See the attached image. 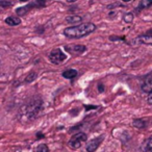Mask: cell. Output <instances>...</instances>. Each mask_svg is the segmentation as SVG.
Segmentation results:
<instances>
[{
  "label": "cell",
  "instance_id": "cell-9",
  "mask_svg": "<svg viewBox=\"0 0 152 152\" xmlns=\"http://www.w3.org/2000/svg\"><path fill=\"white\" fill-rule=\"evenodd\" d=\"M34 3H30V4L25 5V7H18V9L16 10V13H17L18 16H25L29 13V11L34 7Z\"/></svg>",
  "mask_w": 152,
  "mask_h": 152
},
{
  "label": "cell",
  "instance_id": "cell-5",
  "mask_svg": "<svg viewBox=\"0 0 152 152\" xmlns=\"http://www.w3.org/2000/svg\"><path fill=\"white\" fill-rule=\"evenodd\" d=\"M65 50L72 55H79L87 51V47L85 45H67L65 46Z\"/></svg>",
  "mask_w": 152,
  "mask_h": 152
},
{
  "label": "cell",
  "instance_id": "cell-23",
  "mask_svg": "<svg viewBox=\"0 0 152 152\" xmlns=\"http://www.w3.org/2000/svg\"><path fill=\"white\" fill-rule=\"evenodd\" d=\"M98 106H95V105H86V110H95V108H97Z\"/></svg>",
  "mask_w": 152,
  "mask_h": 152
},
{
  "label": "cell",
  "instance_id": "cell-2",
  "mask_svg": "<svg viewBox=\"0 0 152 152\" xmlns=\"http://www.w3.org/2000/svg\"><path fill=\"white\" fill-rule=\"evenodd\" d=\"M43 108V101L41 98H34L23 107V115L27 120L31 121L39 116Z\"/></svg>",
  "mask_w": 152,
  "mask_h": 152
},
{
  "label": "cell",
  "instance_id": "cell-7",
  "mask_svg": "<svg viewBox=\"0 0 152 152\" xmlns=\"http://www.w3.org/2000/svg\"><path fill=\"white\" fill-rule=\"evenodd\" d=\"M142 91L144 93H151L152 92V72L148 74L142 83Z\"/></svg>",
  "mask_w": 152,
  "mask_h": 152
},
{
  "label": "cell",
  "instance_id": "cell-28",
  "mask_svg": "<svg viewBox=\"0 0 152 152\" xmlns=\"http://www.w3.org/2000/svg\"><path fill=\"white\" fill-rule=\"evenodd\" d=\"M19 1H21V2H26V1H28V0H19Z\"/></svg>",
  "mask_w": 152,
  "mask_h": 152
},
{
  "label": "cell",
  "instance_id": "cell-11",
  "mask_svg": "<svg viewBox=\"0 0 152 152\" xmlns=\"http://www.w3.org/2000/svg\"><path fill=\"white\" fill-rule=\"evenodd\" d=\"M78 74V72L76 71L74 69H69V70H66L65 72L63 73V77H65L66 79H73L74 77H76Z\"/></svg>",
  "mask_w": 152,
  "mask_h": 152
},
{
  "label": "cell",
  "instance_id": "cell-8",
  "mask_svg": "<svg viewBox=\"0 0 152 152\" xmlns=\"http://www.w3.org/2000/svg\"><path fill=\"white\" fill-rule=\"evenodd\" d=\"M134 44H145V45H152V34H143V36L137 37L134 39Z\"/></svg>",
  "mask_w": 152,
  "mask_h": 152
},
{
  "label": "cell",
  "instance_id": "cell-20",
  "mask_svg": "<svg viewBox=\"0 0 152 152\" xmlns=\"http://www.w3.org/2000/svg\"><path fill=\"white\" fill-rule=\"evenodd\" d=\"M36 1H37V3L40 5V7H44L45 3L47 2V0H36Z\"/></svg>",
  "mask_w": 152,
  "mask_h": 152
},
{
  "label": "cell",
  "instance_id": "cell-1",
  "mask_svg": "<svg viewBox=\"0 0 152 152\" xmlns=\"http://www.w3.org/2000/svg\"><path fill=\"white\" fill-rule=\"evenodd\" d=\"M96 29V25L93 23H85L79 25L67 27L64 30V36L69 39H80L87 37L94 32Z\"/></svg>",
  "mask_w": 152,
  "mask_h": 152
},
{
  "label": "cell",
  "instance_id": "cell-27",
  "mask_svg": "<svg viewBox=\"0 0 152 152\" xmlns=\"http://www.w3.org/2000/svg\"><path fill=\"white\" fill-rule=\"evenodd\" d=\"M147 34H152V29L148 30V31H147Z\"/></svg>",
  "mask_w": 152,
  "mask_h": 152
},
{
  "label": "cell",
  "instance_id": "cell-24",
  "mask_svg": "<svg viewBox=\"0 0 152 152\" xmlns=\"http://www.w3.org/2000/svg\"><path fill=\"white\" fill-rule=\"evenodd\" d=\"M75 1H77V0H67V2H69V3H73V2H75Z\"/></svg>",
  "mask_w": 152,
  "mask_h": 152
},
{
  "label": "cell",
  "instance_id": "cell-15",
  "mask_svg": "<svg viewBox=\"0 0 152 152\" xmlns=\"http://www.w3.org/2000/svg\"><path fill=\"white\" fill-rule=\"evenodd\" d=\"M132 125L134 127H137V128H140V129H142V128H145V126H146V122L144 120H142V119H137V120H134L132 122Z\"/></svg>",
  "mask_w": 152,
  "mask_h": 152
},
{
  "label": "cell",
  "instance_id": "cell-4",
  "mask_svg": "<svg viewBox=\"0 0 152 152\" xmlns=\"http://www.w3.org/2000/svg\"><path fill=\"white\" fill-rule=\"evenodd\" d=\"M87 140L88 135L85 132H78L71 137V140L69 141V146L72 149H78L83 145V143H85Z\"/></svg>",
  "mask_w": 152,
  "mask_h": 152
},
{
  "label": "cell",
  "instance_id": "cell-3",
  "mask_svg": "<svg viewBox=\"0 0 152 152\" xmlns=\"http://www.w3.org/2000/svg\"><path fill=\"white\" fill-rule=\"evenodd\" d=\"M67 59V54L63 52V50L59 48L52 49L49 53V61L54 65H58Z\"/></svg>",
  "mask_w": 152,
  "mask_h": 152
},
{
  "label": "cell",
  "instance_id": "cell-6",
  "mask_svg": "<svg viewBox=\"0 0 152 152\" xmlns=\"http://www.w3.org/2000/svg\"><path fill=\"white\" fill-rule=\"evenodd\" d=\"M104 139V135H100V137H96V139H93L87 146V150L88 152H95L97 150V148L100 146V144L102 143Z\"/></svg>",
  "mask_w": 152,
  "mask_h": 152
},
{
  "label": "cell",
  "instance_id": "cell-17",
  "mask_svg": "<svg viewBox=\"0 0 152 152\" xmlns=\"http://www.w3.org/2000/svg\"><path fill=\"white\" fill-rule=\"evenodd\" d=\"M36 78H37V73H34V72H31V73H29L27 76H26L25 83H32V81H34Z\"/></svg>",
  "mask_w": 152,
  "mask_h": 152
},
{
  "label": "cell",
  "instance_id": "cell-25",
  "mask_svg": "<svg viewBox=\"0 0 152 152\" xmlns=\"http://www.w3.org/2000/svg\"><path fill=\"white\" fill-rule=\"evenodd\" d=\"M123 2H126V3H128V2H131V1H133V0H122Z\"/></svg>",
  "mask_w": 152,
  "mask_h": 152
},
{
  "label": "cell",
  "instance_id": "cell-14",
  "mask_svg": "<svg viewBox=\"0 0 152 152\" xmlns=\"http://www.w3.org/2000/svg\"><path fill=\"white\" fill-rule=\"evenodd\" d=\"M152 7V0H143L141 1L137 7V11H142L144 9H148V7Z\"/></svg>",
  "mask_w": 152,
  "mask_h": 152
},
{
  "label": "cell",
  "instance_id": "cell-10",
  "mask_svg": "<svg viewBox=\"0 0 152 152\" xmlns=\"http://www.w3.org/2000/svg\"><path fill=\"white\" fill-rule=\"evenodd\" d=\"M4 21H5V23L10 26H17V25H19V24H21V19H20L19 17H17V16H10Z\"/></svg>",
  "mask_w": 152,
  "mask_h": 152
},
{
  "label": "cell",
  "instance_id": "cell-16",
  "mask_svg": "<svg viewBox=\"0 0 152 152\" xmlns=\"http://www.w3.org/2000/svg\"><path fill=\"white\" fill-rule=\"evenodd\" d=\"M14 5L13 0H0V7L1 9H7Z\"/></svg>",
  "mask_w": 152,
  "mask_h": 152
},
{
  "label": "cell",
  "instance_id": "cell-12",
  "mask_svg": "<svg viewBox=\"0 0 152 152\" xmlns=\"http://www.w3.org/2000/svg\"><path fill=\"white\" fill-rule=\"evenodd\" d=\"M83 21V17L80 16H68L66 18V22L69 24H77V23H80Z\"/></svg>",
  "mask_w": 152,
  "mask_h": 152
},
{
  "label": "cell",
  "instance_id": "cell-21",
  "mask_svg": "<svg viewBox=\"0 0 152 152\" xmlns=\"http://www.w3.org/2000/svg\"><path fill=\"white\" fill-rule=\"evenodd\" d=\"M103 91H104L103 83H99V86H98V92H99V93H103Z\"/></svg>",
  "mask_w": 152,
  "mask_h": 152
},
{
  "label": "cell",
  "instance_id": "cell-19",
  "mask_svg": "<svg viewBox=\"0 0 152 152\" xmlns=\"http://www.w3.org/2000/svg\"><path fill=\"white\" fill-rule=\"evenodd\" d=\"M123 19H124V21L126 22V23H131V22L133 21V15L131 13L125 14L124 17H123Z\"/></svg>",
  "mask_w": 152,
  "mask_h": 152
},
{
  "label": "cell",
  "instance_id": "cell-13",
  "mask_svg": "<svg viewBox=\"0 0 152 152\" xmlns=\"http://www.w3.org/2000/svg\"><path fill=\"white\" fill-rule=\"evenodd\" d=\"M143 150L145 152H152V137H149L144 142Z\"/></svg>",
  "mask_w": 152,
  "mask_h": 152
},
{
  "label": "cell",
  "instance_id": "cell-26",
  "mask_svg": "<svg viewBox=\"0 0 152 152\" xmlns=\"http://www.w3.org/2000/svg\"><path fill=\"white\" fill-rule=\"evenodd\" d=\"M38 137H39V139H40V137H44V135H43L42 133H41V134H40V133H38Z\"/></svg>",
  "mask_w": 152,
  "mask_h": 152
},
{
  "label": "cell",
  "instance_id": "cell-18",
  "mask_svg": "<svg viewBox=\"0 0 152 152\" xmlns=\"http://www.w3.org/2000/svg\"><path fill=\"white\" fill-rule=\"evenodd\" d=\"M48 151H49V148L45 144H41V145H39L37 147V152H48Z\"/></svg>",
  "mask_w": 152,
  "mask_h": 152
},
{
  "label": "cell",
  "instance_id": "cell-22",
  "mask_svg": "<svg viewBox=\"0 0 152 152\" xmlns=\"http://www.w3.org/2000/svg\"><path fill=\"white\" fill-rule=\"evenodd\" d=\"M148 103L150 104V105L152 106V92L151 93H149V95H148V99H147Z\"/></svg>",
  "mask_w": 152,
  "mask_h": 152
}]
</instances>
